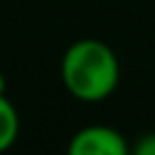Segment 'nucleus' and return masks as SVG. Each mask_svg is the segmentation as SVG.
Masks as SVG:
<instances>
[{
  "mask_svg": "<svg viewBox=\"0 0 155 155\" xmlns=\"http://www.w3.org/2000/svg\"><path fill=\"white\" fill-rule=\"evenodd\" d=\"M119 58L99 39H80L68 46L61 61L65 90L78 102H102L119 85Z\"/></svg>",
  "mask_w": 155,
  "mask_h": 155,
  "instance_id": "f257e3e1",
  "label": "nucleus"
},
{
  "mask_svg": "<svg viewBox=\"0 0 155 155\" xmlns=\"http://www.w3.org/2000/svg\"><path fill=\"white\" fill-rule=\"evenodd\" d=\"M17 136H19V114L15 104L5 94H0V153L12 148Z\"/></svg>",
  "mask_w": 155,
  "mask_h": 155,
  "instance_id": "7ed1b4c3",
  "label": "nucleus"
},
{
  "mask_svg": "<svg viewBox=\"0 0 155 155\" xmlns=\"http://www.w3.org/2000/svg\"><path fill=\"white\" fill-rule=\"evenodd\" d=\"M136 155H155V133H145L140 136V140L133 145Z\"/></svg>",
  "mask_w": 155,
  "mask_h": 155,
  "instance_id": "20e7f679",
  "label": "nucleus"
},
{
  "mask_svg": "<svg viewBox=\"0 0 155 155\" xmlns=\"http://www.w3.org/2000/svg\"><path fill=\"white\" fill-rule=\"evenodd\" d=\"M126 138L111 126H85L68 143L70 155H128Z\"/></svg>",
  "mask_w": 155,
  "mask_h": 155,
  "instance_id": "f03ea898",
  "label": "nucleus"
},
{
  "mask_svg": "<svg viewBox=\"0 0 155 155\" xmlns=\"http://www.w3.org/2000/svg\"><path fill=\"white\" fill-rule=\"evenodd\" d=\"M0 94H5V75L0 73Z\"/></svg>",
  "mask_w": 155,
  "mask_h": 155,
  "instance_id": "39448f33",
  "label": "nucleus"
}]
</instances>
